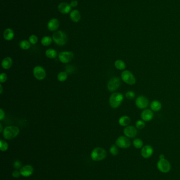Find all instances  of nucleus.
I'll return each instance as SVG.
<instances>
[{"label":"nucleus","instance_id":"412c9836","mask_svg":"<svg viewBox=\"0 0 180 180\" xmlns=\"http://www.w3.org/2000/svg\"><path fill=\"white\" fill-rule=\"evenodd\" d=\"M151 108L153 111L158 112L162 108V104L160 102L157 100L152 101L150 104Z\"/></svg>","mask_w":180,"mask_h":180},{"label":"nucleus","instance_id":"c756f323","mask_svg":"<svg viewBox=\"0 0 180 180\" xmlns=\"http://www.w3.org/2000/svg\"><path fill=\"white\" fill-rule=\"evenodd\" d=\"M117 147V145H113L110 148V152L113 156H117L118 154L119 151Z\"/></svg>","mask_w":180,"mask_h":180},{"label":"nucleus","instance_id":"2eb2a0df","mask_svg":"<svg viewBox=\"0 0 180 180\" xmlns=\"http://www.w3.org/2000/svg\"><path fill=\"white\" fill-rule=\"evenodd\" d=\"M154 117L153 112L151 110H144L141 113V118L144 121L148 122L152 120Z\"/></svg>","mask_w":180,"mask_h":180},{"label":"nucleus","instance_id":"b1692460","mask_svg":"<svg viewBox=\"0 0 180 180\" xmlns=\"http://www.w3.org/2000/svg\"><path fill=\"white\" fill-rule=\"evenodd\" d=\"M46 55L47 58H50V59H54V58H56V55H57V52L54 49H48L46 51Z\"/></svg>","mask_w":180,"mask_h":180},{"label":"nucleus","instance_id":"5701e85b","mask_svg":"<svg viewBox=\"0 0 180 180\" xmlns=\"http://www.w3.org/2000/svg\"><path fill=\"white\" fill-rule=\"evenodd\" d=\"M115 67L119 70H124L126 68V64L121 59H117L115 62Z\"/></svg>","mask_w":180,"mask_h":180},{"label":"nucleus","instance_id":"4be33fe9","mask_svg":"<svg viewBox=\"0 0 180 180\" xmlns=\"http://www.w3.org/2000/svg\"><path fill=\"white\" fill-rule=\"evenodd\" d=\"M118 122H119V124L121 126H128L129 123H131V119L128 116H122L119 119Z\"/></svg>","mask_w":180,"mask_h":180},{"label":"nucleus","instance_id":"a878e982","mask_svg":"<svg viewBox=\"0 0 180 180\" xmlns=\"http://www.w3.org/2000/svg\"><path fill=\"white\" fill-rule=\"evenodd\" d=\"M68 78V74L66 72H61L58 73L57 76L58 80L60 82H64Z\"/></svg>","mask_w":180,"mask_h":180},{"label":"nucleus","instance_id":"58836bf2","mask_svg":"<svg viewBox=\"0 0 180 180\" xmlns=\"http://www.w3.org/2000/svg\"><path fill=\"white\" fill-rule=\"evenodd\" d=\"M0 89H1V90H0V93L2 94V92H3V88H2V86L1 84H0Z\"/></svg>","mask_w":180,"mask_h":180},{"label":"nucleus","instance_id":"f03ea898","mask_svg":"<svg viewBox=\"0 0 180 180\" xmlns=\"http://www.w3.org/2000/svg\"><path fill=\"white\" fill-rule=\"evenodd\" d=\"M124 100V96L120 93H114L110 98V104L112 108H117L122 104Z\"/></svg>","mask_w":180,"mask_h":180},{"label":"nucleus","instance_id":"423d86ee","mask_svg":"<svg viewBox=\"0 0 180 180\" xmlns=\"http://www.w3.org/2000/svg\"><path fill=\"white\" fill-rule=\"evenodd\" d=\"M74 55L72 52L70 51H64L60 53L59 55V59L62 63H68L73 59Z\"/></svg>","mask_w":180,"mask_h":180},{"label":"nucleus","instance_id":"4468645a","mask_svg":"<svg viewBox=\"0 0 180 180\" xmlns=\"http://www.w3.org/2000/svg\"><path fill=\"white\" fill-rule=\"evenodd\" d=\"M153 153V149L150 145H145L142 149L141 155L144 158H148Z\"/></svg>","mask_w":180,"mask_h":180},{"label":"nucleus","instance_id":"bb28decb","mask_svg":"<svg viewBox=\"0 0 180 180\" xmlns=\"http://www.w3.org/2000/svg\"><path fill=\"white\" fill-rule=\"evenodd\" d=\"M20 47H21L23 50H28L31 46L30 42L28 41L23 40L20 42Z\"/></svg>","mask_w":180,"mask_h":180},{"label":"nucleus","instance_id":"cd10ccee","mask_svg":"<svg viewBox=\"0 0 180 180\" xmlns=\"http://www.w3.org/2000/svg\"><path fill=\"white\" fill-rule=\"evenodd\" d=\"M133 145L136 149H140L143 147V142L140 138H136L133 141Z\"/></svg>","mask_w":180,"mask_h":180},{"label":"nucleus","instance_id":"f8f14e48","mask_svg":"<svg viewBox=\"0 0 180 180\" xmlns=\"http://www.w3.org/2000/svg\"><path fill=\"white\" fill-rule=\"evenodd\" d=\"M124 133L126 136L129 138H133L137 134V130L133 126H127L124 129Z\"/></svg>","mask_w":180,"mask_h":180},{"label":"nucleus","instance_id":"6ab92c4d","mask_svg":"<svg viewBox=\"0 0 180 180\" xmlns=\"http://www.w3.org/2000/svg\"><path fill=\"white\" fill-rule=\"evenodd\" d=\"M14 32L11 29H7L3 33L4 39L7 41H11L14 38Z\"/></svg>","mask_w":180,"mask_h":180},{"label":"nucleus","instance_id":"39448f33","mask_svg":"<svg viewBox=\"0 0 180 180\" xmlns=\"http://www.w3.org/2000/svg\"><path fill=\"white\" fill-rule=\"evenodd\" d=\"M122 80L129 85H134L136 83V79L132 72L128 70H125L121 74Z\"/></svg>","mask_w":180,"mask_h":180},{"label":"nucleus","instance_id":"e433bc0d","mask_svg":"<svg viewBox=\"0 0 180 180\" xmlns=\"http://www.w3.org/2000/svg\"><path fill=\"white\" fill-rule=\"evenodd\" d=\"M71 6V7H76L78 5V2L77 1H71L70 3V4Z\"/></svg>","mask_w":180,"mask_h":180},{"label":"nucleus","instance_id":"0eeeda50","mask_svg":"<svg viewBox=\"0 0 180 180\" xmlns=\"http://www.w3.org/2000/svg\"><path fill=\"white\" fill-rule=\"evenodd\" d=\"M121 84V81L117 77H113L108 83L107 88L109 91L113 92L118 89Z\"/></svg>","mask_w":180,"mask_h":180},{"label":"nucleus","instance_id":"393cba45","mask_svg":"<svg viewBox=\"0 0 180 180\" xmlns=\"http://www.w3.org/2000/svg\"><path fill=\"white\" fill-rule=\"evenodd\" d=\"M52 41V39L51 37L46 36L43 37L41 41V44L43 46H49L51 44Z\"/></svg>","mask_w":180,"mask_h":180},{"label":"nucleus","instance_id":"20e7f679","mask_svg":"<svg viewBox=\"0 0 180 180\" xmlns=\"http://www.w3.org/2000/svg\"><path fill=\"white\" fill-rule=\"evenodd\" d=\"M52 39L57 45L60 46H64L68 40L67 35L61 31L55 32L52 36Z\"/></svg>","mask_w":180,"mask_h":180},{"label":"nucleus","instance_id":"72a5a7b5","mask_svg":"<svg viewBox=\"0 0 180 180\" xmlns=\"http://www.w3.org/2000/svg\"><path fill=\"white\" fill-rule=\"evenodd\" d=\"M7 76L5 73H2L0 75V82L1 83L6 82L7 80Z\"/></svg>","mask_w":180,"mask_h":180},{"label":"nucleus","instance_id":"9d476101","mask_svg":"<svg viewBox=\"0 0 180 180\" xmlns=\"http://www.w3.org/2000/svg\"><path fill=\"white\" fill-rule=\"evenodd\" d=\"M35 79L38 80H43L46 77V70L41 66H37L34 68L33 71Z\"/></svg>","mask_w":180,"mask_h":180},{"label":"nucleus","instance_id":"2f4dec72","mask_svg":"<svg viewBox=\"0 0 180 180\" xmlns=\"http://www.w3.org/2000/svg\"><path fill=\"white\" fill-rule=\"evenodd\" d=\"M136 126L138 129H143L145 128V122L142 120H138L136 122Z\"/></svg>","mask_w":180,"mask_h":180},{"label":"nucleus","instance_id":"4c0bfd02","mask_svg":"<svg viewBox=\"0 0 180 180\" xmlns=\"http://www.w3.org/2000/svg\"><path fill=\"white\" fill-rule=\"evenodd\" d=\"M5 116V113L2 109H0V120H2Z\"/></svg>","mask_w":180,"mask_h":180},{"label":"nucleus","instance_id":"aec40b11","mask_svg":"<svg viewBox=\"0 0 180 180\" xmlns=\"http://www.w3.org/2000/svg\"><path fill=\"white\" fill-rule=\"evenodd\" d=\"M70 19L74 22H78L81 19V15L80 12L77 10H74L71 12L70 14Z\"/></svg>","mask_w":180,"mask_h":180},{"label":"nucleus","instance_id":"f3484780","mask_svg":"<svg viewBox=\"0 0 180 180\" xmlns=\"http://www.w3.org/2000/svg\"><path fill=\"white\" fill-rule=\"evenodd\" d=\"M71 6L66 2H62L58 5V10L60 12L64 14H67L71 11Z\"/></svg>","mask_w":180,"mask_h":180},{"label":"nucleus","instance_id":"c85d7f7f","mask_svg":"<svg viewBox=\"0 0 180 180\" xmlns=\"http://www.w3.org/2000/svg\"><path fill=\"white\" fill-rule=\"evenodd\" d=\"M9 147V145L7 142L4 140L0 141V150L2 151H6Z\"/></svg>","mask_w":180,"mask_h":180},{"label":"nucleus","instance_id":"f704fd0d","mask_svg":"<svg viewBox=\"0 0 180 180\" xmlns=\"http://www.w3.org/2000/svg\"><path fill=\"white\" fill-rule=\"evenodd\" d=\"M22 164L21 162L19 161H16L14 163V167L16 169H19L21 168Z\"/></svg>","mask_w":180,"mask_h":180},{"label":"nucleus","instance_id":"1a4fd4ad","mask_svg":"<svg viewBox=\"0 0 180 180\" xmlns=\"http://www.w3.org/2000/svg\"><path fill=\"white\" fill-rule=\"evenodd\" d=\"M131 144L130 140L126 136H119L116 141V145L120 148H128L131 146Z\"/></svg>","mask_w":180,"mask_h":180},{"label":"nucleus","instance_id":"7ed1b4c3","mask_svg":"<svg viewBox=\"0 0 180 180\" xmlns=\"http://www.w3.org/2000/svg\"><path fill=\"white\" fill-rule=\"evenodd\" d=\"M107 156V152L105 149L101 147H96L94 149L92 153L91 157L95 161H100L105 159Z\"/></svg>","mask_w":180,"mask_h":180},{"label":"nucleus","instance_id":"ddd939ff","mask_svg":"<svg viewBox=\"0 0 180 180\" xmlns=\"http://www.w3.org/2000/svg\"><path fill=\"white\" fill-rule=\"evenodd\" d=\"M20 172L21 173V175H22L23 177H30L33 174L34 168L31 165H27L20 169Z\"/></svg>","mask_w":180,"mask_h":180},{"label":"nucleus","instance_id":"ea45409f","mask_svg":"<svg viewBox=\"0 0 180 180\" xmlns=\"http://www.w3.org/2000/svg\"><path fill=\"white\" fill-rule=\"evenodd\" d=\"M160 159H164V156L163 155H161L160 156Z\"/></svg>","mask_w":180,"mask_h":180},{"label":"nucleus","instance_id":"9b49d317","mask_svg":"<svg viewBox=\"0 0 180 180\" xmlns=\"http://www.w3.org/2000/svg\"><path fill=\"white\" fill-rule=\"evenodd\" d=\"M136 107L140 109H144L148 107L149 101L145 96L140 95L138 96L135 101Z\"/></svg>","mask_w":180,"mask_h":180},{"label":"nucleus","instance_id":"dca6fc26","mask_svg":"<svg viewBox=\"0 0 180 180\" xmlns=\"http://www.w3.org/2000/svg\"><path fill=\"white\" fill-rule=\"evenodd\" d=\"M59 21L56 19L50 20L48 23V28L50 31H55L58 29L59 26Z\"/></svg>","mask_w":180,"mask_h":180},{"label":"nucleus","instance_id":"a19ab883","mask_svg":"<svg viewBox=\"0 0 180 180\" xmlns=\"http://www.w3.org/2000/svg\"><path fill=\"white\" fill-rule=\"evenodd\" d=\"M0 126H1V130H0V132H1L2 131V124H0Z\"/></svg>","mask_w":180,"mask_h":180},{"label":"nucleus","instance_id":"c9c22d12","mask_svg":"<svg viewBox=\"0 0 180 180\" xmlns=\"http://www.w3.org/2000/svg\"><path fill=\"white\" fill-rule=\"evenodd\" d=\"M20 175H21V173H20V171H18L17 170L14 171L12 173L13 177H14V178H19Z\"/></svg>","mask_w":180,"mask_h":180},{"label":"nucleus","instance_id":"6e6552de","mask_svg":"<svg viewBox=\"0 0 180 180\" xmlns=\"http://www.w3.org/2000/svg\"><path fill=\"white\" fill-rule=\"evenodd\" d=\"M157 166L158 169L163 173H168L171 170V165L165 159H160L157 163Z\"/></svg>","mask_w":180,"mask_h":180},{"label":"nucleus","instance_id":"f257e3e1","mask_svg":"<svg viewBox=\"0 0 180 180\" xmlns=\"http://www.w3.org/2000/svg\"><path fill=\"white\" fill-rule=\"evenodd\" d=\"M19 132V129L17 126H9L4 129L3 135L6 139L11 140L18 136Z\"/></svg>","mask_w":180,"mask_h":180},{"label":"nucleus","instance_id":"7c9ffc66","mask_svg":"<svg viewBox=\"0 0 180 180\" xmlns=\"http://www.w3.org/2000/svg\"><path fill=\"white\" fill-rule=\"evenodd\" d=\"M126 98L129 100H132L135 97V93L134 92L132 91H127L125 94Z\"/></svg>","mask_w":180,"mask_h":180},{"label":"nucleus","instance_id":"a211bd4d","mask_svg":"<svg viewBox=\"0 0 180 180\" xmlns=\"http://www.w3.org/2000/svg\"><path fill=\"white\" fill-rule=\"evenodd\" d=\"M2 67L4 69L8 70L10 68L13 64V61L12 58L10 57H6L4 58L2 62Z\"/></svg>","mask_w":180,"mask_h":180},{"label":"nucleus","instance_id":"473e14b6","mask_svg":"<svg viewBox=\"0 0 180 180\" xmlns=\"http://www.w3.org/2000/svg\"><path fill=\"white\" fill-rule=\"evenodd\" d=\"M38 41V37L35 35H31L29 37V42L32 44H35L37 43Z\"/></svg>","mask_w":180,"mask_h":180}]
</instances>
